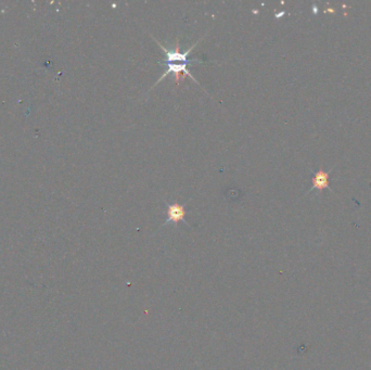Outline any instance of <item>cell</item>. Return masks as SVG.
I'll return each mask as SVG.
<instances>
[{"instance_id": "6da1fadb", "label": "cell", "mask_w": 371, "mask_h": 370, "mask_svg": "<svg viewBox=\"0 0 371 370\" xmlns=\"http://www.w3.org/2000/svg\"><path fill=\"white\" fill-rule=\"evenodd\" d=\"M185 216H186V211L185 206L179 203H174V204H168L167 205V221L173 222V223H178V222H185Z\"/></svg>"}, {"instance_id": "7a4b0ae2", "label": "cell", "mask_w": 371, "mask_h": 370, "mask_svg": "<svg viewBox=\"0 0 371 370\" xmlns=\"http://www.w3.org/2000/svg\"><path fill=\"white\" fill-rule=\"evenodd\" d=\"M313 186L311 188V190H319L322 191L324 189H328L329 188V173L325 172L324 169L320 168L319 171L314 175L313 177Z\"/></svg>"}]
</instances>
